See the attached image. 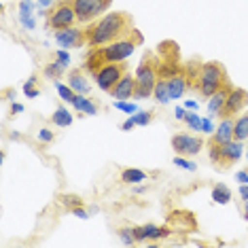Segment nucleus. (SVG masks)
Segmentation results:
<instances>
[{"label":"nucleus","mask_w":248,"mask_h":248,"mask_svg":"<svg viewBox=\"0 0 248 248\" xmlns=\"http://www.w3.org/2000/svg\"><path fill=\"white\" fill-rule=\"evenodd\" d=\"M72 112L66 108V106H60V108H55V112L51 115V123L53 125H58V127H68L72 125Z\"/></svg>","instance_id":"obj_19"},{"label":"nucleus","mask_w":248,"mask_h":248,"mask_svg":"<svg viewBox=\"0 0 248 248\" xmlns=\"http://www.w3.org/2000/svg\"><path fill=\"white\" fill-rule=\"evenodd\" d=\"M212 202L214 204H221V206H225V204H229L231 202V189L227 187V185H214L212 187Z\"/></svg>","instance_id":"obj_22"},{"label":"nucleus","mask_w":248,"mask_h":248,"mask_svg":"<svg viewBox=\"0 0 248 248\" xmlns=\"http://www.w3.org/2000/svg\"><path fill=\"white\" fill-rule=\"evenodd\" d=\"M24 93L28 95V98H38L41 89L36 87V77H30V78L26 81V85H24Z\"/></svg>","instance_id":"obj_28"},{"label":"nucleus","mask_w":248,"mask_h":248,"mask_svg":"<svg viewBox=\"0 0 248 248\" xmlns=\"http://www.w3.org/2000/svg\"><path fill=\"white\" fill-rule=\"evenodd\" d=\"M185 112H187V110H185L183 106H178V108L174 110V115H176V119H178V121H183V119H185Z\"/></svg>","instance_id":"obj_44"},{"label":"nucleus","mask_w":248,"mask_h":248,"mask_svg":"<svg viewBox=\"0 0 248 248\" xmlns=\"http://www.w3.org/2000/svg\"><path fill=\"white\" fill-rule=\"evenodd\" d=\"M174 166H178V168H183V170H187V172H195L197 170V163H193L191 159H187L185 155H178V157H174Z\"/></svg>","instance_id":"obj_27"},{"label":"nucleus","mask_w":248,"mask_h":248,"mask_svg":"<svg viewBox=\"0 0 248 248\" xmlns=\"http://www.w3.org/2000/svg\"><path fill=\"white\" fill-rule=\"evenodd\" d=\"M229 92H231V85H229V83H225V85L218 89L217 93L208 98V112H210L208 117H212V119H214V117H221L223 115V108H225V102H227Z\"/></svg>","instance_id":"obj_15"},{"label":"nucleus","mask_w":248,"mask_h":248,"mask_svg":"<svg viewBox=\"0 0 248 248\" xmlns=\"http://www.w3.org/2000/svg\"><path fill=\"white\" fill-rule=\"evenodd\" d=\"M235 180L242 183V185H248V170H242V172L235 174Z\"/></svg>","instance_id":"obj_41"},{"label":"nucleus","mask_w":248,"mask_h":248,"mask_svg":"<svg viewBox=\"0 0 248 248\" xmlns=\"http://www.w3.org/2000/svg\"><path fill=\"white\" fill-rule=\"evenodd\" d=\"M134 30V21L127 13H106L102 15L93 26H89L85 30L87 34V47H106L117 38L125 36L127 32Z\"/></svg>","instance_id":"obj_1"},{"label":"nucleus","mask_w":248,"mask_h":248,"mask_svg":"<svg viewBox=\"0 0 248 248\" xmlns=\"http://www.w3.org/2000/svg\"><path fill=\"white\" fill-rule=\"evenodd\" d=\"M151 95H153V89H149V87H138V85H136L134 98H138V100H149Z\"/></svg>","instance_id":"obj_34"},{"label":"nucleus","mask_w":248,"mask_h":248,"mask_svg":"<svg viewBox=\"0 0 248 248\" xmlns=\"http://www.w3.org/2000/svg\"><path fill=\"white\" fill-rule=\"evenodd\" d=\"M55 136H53V132L51 129H47V127H43L41 132H38V140H41V142H51Z\"/></svg>","instance_id":"obj_36"},{"label":"nucleus","mask_w":248,"mask_h":248,"mask_svg":"<svg viewBox=\"0 0 248 248\" xmlns=\"http://www.w3.org/2000/svg\"><path fill=\"white\" fill-rule=\"evenodd\" d=\"M214 123H212V117H206V119H202V134H214Z\"/></svg>","instance_id":"obj_35"},{"label":"nucleus","mask_w":248,"mask_h":248,"mask_svg":"<svg viewBox=\"0 0 248 248\" xmlns=\"http://www.w3.org/2000/svg\"><path fill=\"white\" fill-rule=\"evenodd\" d=\"M55 89H58L60 98L64 100V102H68V104H72V102H75V98H77V92H75V89H72L70 85H64V83H55Z\"/></svg>","instance_id":"obj_25"},{"label":"nucleus","mask_w":248,"mask_h":248,"mask_svg":"<svg viewBox=\"0 0 248 248\" xmlns=\"http://www.w3.org/2000/svg\"><path fill=\"white\" fill-rule=\"evenodd\" d=\"M168 83H170V95L172 100H180L187 92V77H185V72H176L174 77L168 78Z\"/></svg>","instance_id":"obj_17"},{"label":"nucleus","mask_w":248,"mask_h":248,"mask_svg":"<svg viewBox=\"0 0 248 248\" xmlns=\"http://www.w3.org/2000/svg\"><path fill=\"white\" fill-rule=\"evenodd\" d=\"M233 117H223V121L218 123V127L214 129V134H210V142L208 144H227L233 140Z\"/></svg>","instance_id":"obj_13"},{"label":"nucleus","mask_w":248,"mask_h":248,"mask_svg":"<svg viewBox=\"0 0 248 248\" xmlns=\"http://www.w3.org/2000/svg\"><path fill=\"white\" fill-rule=\"evenodd\" d=\"M68 85L75 89L77 93H83V95H87L89 89H92V85H89V81H87V77L83 75V68L70 72V75H68Z\"/></svg>","instance_id":"obj_16"},{"label":"nucleus","mask_w":248,"mask_h":248,"mask_svg":"<svg viewBox=\"0 0 248 248\" xmlns=\"http://www.w3.org/2000/svg\"><path fill=\"white\" fill-rule=\"evenodd\" d=\"M19 21H21V26H24L26 30H34V26H36L34 17H24V19H19Z\"/></svg>","instance_id":"obj_39"},{"label":"nucleus","mask_w":248,"mask_h":248,"mask_svg":"<svg viewBox=\"0 0 248 248\" xmlns=\"http://www.w3.org/2000/svg\"><path fill=\"white\" fill-rule=\"evenodd\" d=\"M55 58H58L60 62H64L66 66L70 64V55H68V51H66V49H58V51H55Z\"/></svg>","instance_id":"obj_37"},{"label":"nucleus","mask_w":248,"mask_h":248,"mask_svg":"<svg viewBox=\"0 0 248 248\" xmlns=\"http://www.w3.org/2000/svg\"><path fill=\"white\" fill-rule=\"evenodd\" d=\"M66 68H68V66L55 58L53 62H49V64L45 66V75H47L49 78H62L64 77V72H66Z\"/></svg>","instance_id":"obj_24"},{"label":"nucleus","mask_w":248,"mask_h":248,"mask_svg":"<svg viewBox=\"0 0 248 248\" xmlns=\"http://www.w3.org/2000/svg\"><path fill=\"white\" fill-rule=\"evenodd\" d=\"M110 4L112 0H72L78 24H89L93 19H100V15L106 13Z\"/></svg>","instance_id":"obj_6"},{"label":"nucleus","mask_w":248,"mask_h":248,"mask_svg":"<svg viewBox=\"0 0 248 248\" xmlns=\"http://www.w3.org/2000/svg\"><path fill=\"white\" fill-rule=\"evenodd\" d=\"M246 106H248V92L242 89V87H231L221 117H235L238 112L244 110Z\"/></svg>","instance_id":"obj_10"},{"label":"nucleus","mask_w":248,"mask_h":248,"mask_svg":"<svg viewBox=\"0 0 248 248\" xmlns=\"http://www.w3.org/2000/svg\"><path fill=\"white\" fill-rule=\"evenodd\" d=\"M238 193H240V197H242V200H244V202H248V185H240Z\"/></svg>","instance_id":"obj_42"},{"label":"nucleus","mask_w":248,"mask_h":248,"mask_svg":"<svg viewBox=\"0 0 248 248\" xmlns=\"http://www.w3.org/2000/svg\"><path fill=\"white\" fill-rule=\"evenodd\" d=\"M62 202H64V206H68L70 210H72V208L83 206V200H78L77 195H64V197H62Z\"/></svg>","instance_id":"obj_33"},{"label":"nucleus","mask_w":248,"mask_h":248,"mask_svg":"<svg viewBox=\"0 0 248 248\" xmlns=\"http://www.w3.org/2000/svg\"><path fill=\"white\" fill-rule=\"evenodd\" d=\"M138 45H142V34L134 28L132 32H127L125 36L112 41L106 47H93V49H98L102 64H115V62H125L129 55L136 51Z\"/></svg>","instance_id":"obj_2"},{"label":"nucleus","mask_w":248,"mask_h":248,"mask_svg":"<svg viewBox=\"0 0 248 248\" xmlns=\"http://www.w3.org/2000/svg\"><path fill=\"white\" fill-rule=\"evenodd\" d=\"M153 98L159 104H168L172 100V95H170V83H168L166 77L157 78V83H155V87H153Z\"/></svg>","instance_id":"obj_18"},{"label":"nucleus","mask_w":248,"mask_h":248,"mask_svg":"<svg viewBox=\"0 0 248 248\" xmlns=\"http://www.w3.org/2000/svg\"><path fill=\"white\" fill-rule=\"evenodd\" d=\"M187 125L193 129V132H202V117L197 115V112H185V119H183Z\"/></svg>","instance_id":"obj_26"},{"label":"nucleus","mask_w":248,"mask_h":248,"mask_svg":"<svg viewBox=\"0 0 248 248\" xmlns=\"http://www.w3.org/2000/svg\"><path fill=\"white\" fill-rule=\"evenodd\" d=\"M117 233H119V240H121L125 246L136 244V238H134V229H132V227H123V229L117 231Z\"/></svg>","instance_id":"obj_29"},{"label":"nucleus","mask_w":248,"mask_h":248,"mask_svg":"<svg viewBox=\"0 0 248 248\" xmlns=\"http://www.w3.org/2000/svg\"><path fill=\"white\" fill-rule=\"evenodd\" d=\"M197 87H200V93L204 98H210L221 89L227 81V72H225L223 64L218 62H206L204 66L200 68V75H197Z\"/></svg>","instance_id":"obj_3"},{"label":"nucleus","mask_w":248,"mask_h":248,"mask_svg":"<svg viewBox=\"0 0 248 248\" xmlns=\"http://www.w3.org/2000/svg\"><path fill=\"white\" fill-rule=\"evenodd\" d=\"M157 78H159V64H157V58L151 53H146L144 60L140 62V66L136 68V83H138V87L153 89Z\"/></svg>","instance_id":"obj_7"},{"label":"nucleus","mask_w":248,"mask_h":248,"mask_svg":"<svg viewBox=\"0 0 248 248\" xmlns=\"http://www.w3.org/2000/svg\"><path fill=\"white\" fill-rule=\"evenodd\" d=\"M11 112H13V115H17V112H24V106H21V104H13V106H11Z\"/></svg>","instance_id":"obj_46"},{"label":"nucleus","mask_w":248,"mask_h":248,"mask_svg":"<svg viewBox=\"0 0 248 248\" xmlns=\"http://www.w3.org/2000/svg\"><path fill=\"white\" fill-rule=\"evenodd\" d=\"M134 127H136V121H134V117H129V119L123 121V125H121L123 132H129V129H134Z\"/></svg>","instance_id":"obj_40"},{"label":"nucleus","mask_w":248,"mask_h":248,"mask_svg":"<svg viewBox=\"0 0 248 248\" xmlns=\"http://www.w3.org/2000/svg\"><path fill=\"white\" fill-rule=\"evenodd\" d=\"M77 11L72 7V0H58V4L51 9L47 17V28L51 30H64L77 24Z\"/></svg>","instance_id":"obj_4"},{"label":"nucleus","mask_w":248,"mask_h":248,"mask_svg":"<svg viewBox=\"0 0 248 248\" xmlns=\"http://www.w3.org/2000/svg\"><path fill=\"white\" fill-rule=\"evenodd\" d=\"M115 108L117 110H123V112H129V115L138 112V106L136 104H129L127 100H115Z\"/></svg>","instance_id":"obj_31"},{"label":"nucleus","mask_w":248,"mask_h":248,"mask_svg":"<svg viewBox=\"0 0 248 248\" xmlns=\"http://www.w3.org/2000/svg\"><path fill=\"white\" fill-rule=\"evenodd\" d=\"M172 149L178 155L193 157L204 149V138L191 136V134H176V136H172Z\"/></svg>","instance_id":"obj_8"},{"label":"nucleus","mask_w":248,"mask_h":248,"mask_svg":"<svg viewBox=\"0 0 248 248\" xmlns=\"http://www.w3.org/2000/svg\"><path fill=\"white\" fill-rule=\"evenodd\" d=\"M233 140H240V142L248 140V112L235 119V125H233Z\"/></svg>","instance_id":"obj_23"},{"label":"nucleus","mask_w":248,"mask_h":248,"mask_svg":"<svg viewBox=\"0 0 248 248\" xmlns=\"http://www.w3.org/2000/svg\"><path fill=\"white\" fill-rule=\"evenodd\" d=\"M144 180H146V172L136 170V168H125L121 172V183L125 185H138V183H144Z\"/></svg>","instance_id":"obj_21"},{"label":"nucleus","mask_w":248,"mask_h":248,"mask_svg":"<svg viewBox=\"0 0 248 248\" xmlns=\"http://www.w3.org/2000/svg\"><path fill=\"white\" fill-rule=\"evenodd\" d=\"M244 204H246V206H244V218L248 221V202H244Z\"/></svg>","instance_id":"obj_47"},{"label":"nucleus","mask_w":248,"mask_h":248,"mask_svg":"<svg viewBox=\"0 0 248 248\" xmlns=\"http://www.w3.org/2000/svg\"><path fill=\"white\" fill-rule=\"evenodd\" d=\"M134 121H136V125H149L151 119H153V112H149V110H138V112H134Z\"/></svg>","instance_id":"obj_30"},{"label":"nucleus","mask_w":248,"mask_h":248,"mask_svg":"<svg viewBox=\"0 0 248 248\" xmlns=\"http://www.w3.org/2000/svg\"><path fill=\"white\" fill-rule=\"evenodd\" d=\"M129 68H127V64L125 62H115V64H104L102 68H100L98 72L93 75V81H95V85H98L102 92L106 93H110L112 92V87L117 85V83L123 78V75H125Z\"/></svg>","instance_id":"obj_5"},{"label":"nucleus","mask_w":248,"mask_h":248,"mask_svg":"<svg viewBox=\"0 0 248 248\" xmlns=\"http://www.w3.org/2000/svg\"><path fill=\"white\" fill-rule=\"evenodd\" d=\"M136 75H132V72H125L123 75V78L119 83H117L115 87H112V92H110V95L115 100H129V98H134V92H136Z\"/></svg>","instance_id":"obj_12"},{"label":"nucleus","mask_w":248,"mask_h":248,"mask_svg":"<svg viewBox=\"0 0 248 248\" xmlns=\"http://www.w3.org/2000/svg\"><path fill=\"white\" fill-rule=\"evenodd\" d=\"M55 0H38V7L41 9H47V7H53Z\"/></svg>","instance_id":"obj_43"},{"label":"nucleus","mask_w":248,"mask_h":248,"mask_svg":"<svg viewBox=\"0 0 248 248\" xmlns=\"http://www.w3.org/2000/svg\"><path fill=\"white\" fill-rule=\"evenodd\" d=\"M32 17V0H21L19 2V19Z\"/></svg>","instance_id":"obj_32"},{"label":"nucleus","mask_w":248,"mask_h":248,"mask_svg":"<svg viewBox=\"0 0 248 248\" xmlns=\"http://www.w3.org/2000/svg\"><path fill=\"white\" fill-rule=\"evenodd\" d=\"M185 108H189V110H197V102H193V100H187V102H185Z\"/></svg>","instance_id":"obj_45"},{"label":"nucleus","mask_w":248,"mask_h":248,"mask_svg":"<svg viewBox=\"0 0 248 248\" xmlns=\"http://www.w3.org/2000/svg\"><path fill=\"white\" fill-rule=\"evenodd\" d=\"M72 214H75L77 218H83V221H85V218H89L87 210H85V208H81V206H78V208H72Z\"/></svg>","instance_id":"obj_38"},{"label":"nucleus","mask_w":248,"mask_h":248,"mask_svg":"<svg viewBox=\"0 0 248 248\" xmlns=\"http://www.w3.org/2000/svg\"><path fill=\"white\" fill-rule=\"evenodd\" d=\"M242 149H244V144L240 142V140H231L227 144H221L218 146V161H217V168H227L231 163H235L242 157Z\"/></svg>","instance_id":"obj_11"},{"label":"nucleus","mask_w":248,"mask_h":248,"mask_svg":"<svg viewBox=\"0 0 248 248\" xmlns=\"http://www.w3.org/2000/svg\"><path fill=\"white\" fill-rule=\"evenodd\" d=\"M134 229V238L136 242H146V240H161L168 238L172 233L168 227H157V225H140V227H132Z\"/></svg>","instance_id":"obj_14"},{"label":"nucleus","mask_w":248,"mask_h":248,"mask_svg":"<svg viewBox=\"0 0 248 248\" xmlns=\"http://www.w3.org/2000/svg\"><path fill=\"white\" fill-rule=\"evenodd\" d=\"M55 43L62 49H78L83 45H87V34L85 30L72 26V28H64V30H55Z\"/></svg>","instance_id":"obj_9"},{"label":"nucleus","mask_w":248,"mask_h":248,"mask_svg":"<svg viewBox=\"0 0 248 248\" xmlns=\"http://www.w3.org/2000/svg\"><path fill=\"white\" fill-rule=\"evenodd\" d=\"M72 106H75V110L83 112V115H95V112H98V106H95L89 98H83V93H77Z\"/></svg>","instance_id":"obj_20"}]
</instances>
